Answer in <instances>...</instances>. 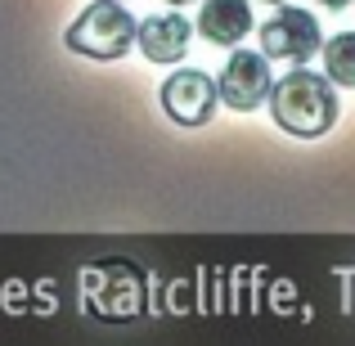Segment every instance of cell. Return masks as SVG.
Listing matches in <instances>:
<instances>
[{"instance_id":"obj_1","label":"cell","mask_w":355,"mask_h":346,"mask_svg":"<svg viewBox=\"0 0 355 346\" xmlns=\"http://www.w3.org/2000/svg\"><path fill=\"white\" fill-rule=\"evenodd\" d=\"M266 104L275 126L297 139H320L338 121V90L324 72H311V68H293L288 77L270 81Z\"/></svg>"},{"instance_id":"obj_2","label":"cell","mask_w":355,"mask_h":346,"mask_svg":"<svg viewBox=\"0 0 355 346\" xmlns=\"http://www.w3.org/2000/svg\"><path fill=\"white\" fill-rule=\"evenodd\" d=\"M63 45L72 54H81V59H99V63L121 59L135 45V18H130V9L121 0H95L90 9L77 14Z\"/></svg>"},{"instance_id":"obj_3","label":"cell","mask_w":355,"mask_h":346,"mask_svg":"<svg viewBox=\"0 0 355 346\" xmlns=\"http://www.w3.org/2000/svg\"><path fill=\"white\" fill-rule=\"evenodd\" d=\"M257 32H261V54L279 59V63H306L324 45V32L315 23V14H306L297 5H279Z\"/></svg>"},{"instance_id":"obj_4","label":"cell","mask_w":355,"mask_h":346,"mask_svg":"<svg viewBox=\"0 0 355 346\" xmlns=\"http://www.w3.org/2000/svg\"><path fill=\"white\" fill-rule=\"evenodd\" d=\"M216 104H220V90L207 72L198 68H180L162 81V113L175 121V126H207L216 117Z\"/></svg>"},{"instance_id":"obj_5","label":"cell","mask_w":355,"mask_h":346,"mask_svg":"<svg viewBox=\"0 0 355 346\" xmlns=\"http://www.w3.org/2000/svg\"><path fill=\"white\" fill-rule=\"evenodd\" d=\"M216 90H220V104H230L234 113H252V108H261L266 95H270L266 54H252V50L230 45V59H225V72H220Z\"/></svg>"},{"instance_id":"obj_6","label":"cell","mask_w":355,"mask_h":346,"mask_svg":"<svg viewBox=\"0 0 355 346\" xmlns=\"http://www.w3.org/2000/svg\"><path fill=\"white\" fill-rule=\"evenodd\" d=\"M189 36H193V27H189V18H180V14H148L144 23L135 27L139 50L153 63H180L184 50H189Z\"/></svg>"},{"instance_id":"obj_7","label":"cell","mask_w":355,"mask_h":346,"mask_svg":"<svg viewBox=\"0 0 355 346\" xmlns=\"http://www.w3.org/2000/svg\"><path fill=\"white\" fill-rule=\"evenodd\" d=\"M252 5L248 0H207V5L198 9V32H202V41H211V45H239L243 36L252 32Z\"/></svg>"},{"instance_id":"obj_8","label":"cell","mask_w":355,"mask_h":346,"mask_svg":"<svg viewBox=\"0 0 355 346\" xmlns=\"http://www.w3.org/2000/svg\"><path fill=\"white\" fill-rule=\"evenodd\" d=\"M324 50V77L333 86H347L355 90V32H338L320 45Z\"/></svg>"},{"instance_id":"obj_9","label":"cell","mask_w":355,"mask_h":346,"mask_svg":"<svg viewBox=\"0 0 355 346\" xmlns=\"http://www.w3.org/2000/svg\"><path fill=\"white\" fill-rule=\"evenodd\" d=\"M320 5H324V9H347L351 0H320Z\"/></svg>"},{"instance_id":"obj_10","label":"cell","mask_w":355,"mask_h":346,"mask_svg":"<svg viewBox=\"0 0 355 346\" xmlns=\"http://www.w3.org/2000/svg\"><path fill=\"white\" fill-rule=\"evenodd\" d=\"M266 5H284V0H266Z\"/></svg>"},{"instance_id":"obj_11","label":"cell","mask_w":355,"mask_h":346,"mask_svg":"<svg viewBox=\"0 0 355 346\" xmlns=\"http://www.w3.org/2000/svg\"><path fill=\"white\" fill-rule=\"evenodd\" d=\"M171 5H189V0H171Z\"/></svg>"}]
</instances>
